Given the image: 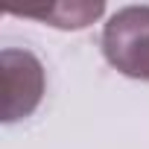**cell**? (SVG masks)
Masks as SVG:
<instances>
[{
  "label": "cell",
  "mask_w": 149,
  "mask_h": 149,
  "mask_svg": "<svg viewBox=\"0 0 149 149\" xmlns=\"http://www.w3.org/2000/svg\"><path fill=\"white\" fill-rule=\"evenodd\" d=\"M0 79H3V105H0L3 123L32 117L47 91L44 64L38 61V56L29 50L6 47L0 53Z\"/></svg>",
  "instance_id": "2"
},
{
  "label": "cell",
  "mask_w": 149,
  "mask_h": 149,
  "mask_svg": "<svg viewBox=\"0 0 149 149\" xmlns=\"http://www.w3.org/2000/svg\"><path fill=\"white\" fill-rule=\"evenodd\" d=\"M102 56L117 73L149 82V6H123L108 18Z\"/></svg>",
  "instance_id": "1"
},
{
  "label": "cell",
  "mask_w": 149,
  "mask_h": 149,
  "mask_svg": "<svg viewBox=\"0 0 149 149\" xmlns=\"http://www.w3.org/2000/svg\"><path fill=\"white\" fill-rule=\"evenodd\" d=\"M102 12H105L102 0H73V3L58 0V3H47V6L12 9V15H18V18H35L47 26H56V29H85Z\"/></svg>",
  "instance_id": "3"
}]
</instances>
